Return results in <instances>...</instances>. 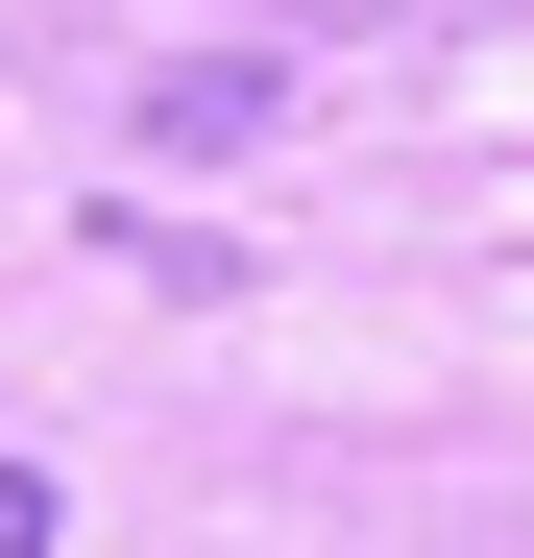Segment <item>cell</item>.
Here are the masks:
<instances>
[{"mask_svg":"<svg viewBox=\"0 0 534 558\" xmlns=\"http://www.w3.org/2000/svg\"><path fill=\"white\" fill-rule=\"evenodd\" d=\"M0 558H49V461L25 437H0Z\"/></svg>","mask_w":534,"mask_h":558,"instance_id":"cell-1","label":"cell"}]
</instances>
